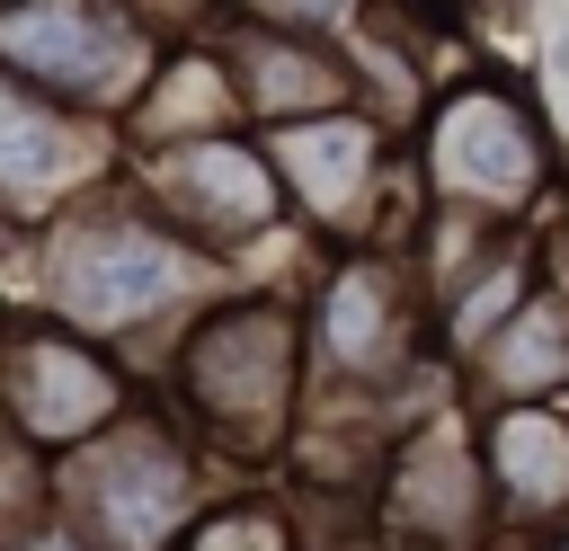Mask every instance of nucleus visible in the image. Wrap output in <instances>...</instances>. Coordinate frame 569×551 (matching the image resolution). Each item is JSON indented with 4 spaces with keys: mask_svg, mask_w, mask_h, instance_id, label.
I'll list each match as a JSON object with an SVG mask.
<instances>
[{
    "mask_svg": "<svg viewBox=\"0 0 569 551\" xmlns=\"http://www.w3.org/2000/svg\"><path fill=\"white\" fill-rule=\"evenodd\" d=\"M311 347L329 373H356V382H382L400 373L409 355V284L391 258H338L329 284H320V311H311Z\"/></svg>",
    "mask_w": 569,
    "mask_h": 551,
    "instance_id": "obj_11",
    "label": "nucleus"
},
{
    "mask_svg": "<svg viewBox=\"0 0 569 551\" xmlns=\"http://www.w3.org/2000/svg\"><path fill=\"white\" fill-rule=\"evenodd\" d=\"M142 204L160 222H178L196 249H249L284 222V178H276V151L240 142V133H196V142H169V151H142L133 169Z\"/></svg>",
    "mask_w": 569,
    "mask_h": 551,
    "instance_id": "obj_4",
    "label": "nucleus"
},
{
    "mask_svg": "<svg viewBox=\"0 0 569 551\" xmlns=\"http://www.w3.org/2000/svg\"><path fill=\"white\" fill-rule=\"evenodd\" d=\"M0 409L62 462L89 435H107L116 418H133V391L98 355V338H80L71 320H53V329H9L0 338Z\"/></svg>",
    "mask_w": 569,
    "mask_h": 551,
    "instance_id": "obj_5",
    "label": "nucleus"
},
{
    "mask_svg": "<svg viewBox=\"0 0 569 551\" xmlns=\"http://www.w3.org/2000/svg\"><path fill=\"white\" fill-rule=\"evenodd\" d=\"M471 364H480V400L489 409H507V400H560L569 391V302L533 293Z\"/></svg>",
    "mask_w": 569,
    "mask_h": 551,
    "instance_id": "obj_14",
    "label": "nucleus"
},
{
    "mask_svg": "<svg viewBox=\"0 0 569 551\" xmlns=\"http://www.w3.org/2000/svg\"><path fill=\"white\" fill-rule=\"evenodd\" d=\"M0 551H98V542H89V533H71L62 515H44V524H27V533H9Z\"/></svg>",
    "mask_w": 569,
    "mask_h": 551,
    "instance_id": "obj_17",
    "label": "nucleus"
},
{
    "mask_svg": "<svg viewBox=\"0 0 569 551\" xmlns=\"http://www.w3.org/2000/svg\"><path fill=\"white\" fill-rule=\"evenodd\" d=\"M267 151H276V178H284L293 213H311L320 231H365V196H373V178H382V133H373V116H356V107L302 116V124H276Z\"/></svg>",
    "mask_w": 569,
    "mask_h": 551,
    "instance_id": "obj_9",
    "label": "nucleus"
},
{
    "mask_svg": "<svg viewBox=\"0 0 569 551\" xmlns=\"http://www.w3.org/2000/svg\"><path fill=\"white\" fill-rule=\"evenodd\" d=\"M142 44L98 0H0V71L62 107H107L133 80Z\"/></svg>",
    "mask_w": 569,
    "mask_h": 551,
    "instance_id": "obj_7",
    "label": "nucleus"
},
{
    "mask_svg": "<svg viewBox=\"0 0 569 551\" xmlns=\"http://www.w3.org/2000/svg\"><path fill=\"white\" fill-rule=\"evenodd\" d=\"M480 462H489L498 524H516V533L569 524V400H507V409H489Z\"/></svg>",
    "mask_w": 569,
    "mask_h": 551,
    "instance_id": "obj_10",
    "label": "nucleus"
},
{
    "mask_svg": "<svg viewBox=\"0 0 569 551\" xmlns=\"http://www.w3.org/2000/svg\"><path fill=\"white\" fill-rule=\"evenodd\" d=\"M53 515L98 551H187L204 524V462L169 418L133 409L53 462Z\"/></svg>",
    "mask_w": 569,
    "mask_h": 551,
    "instance_id": "obj_2",
    "label": "nucleus"
},
{
    "mask_svg": "<svg viewBox=\"0 0 569 551\" xmlns=\"http://www.w3.org/2000/svg\"><path fill=\"white\" fill-rule=\"evenodd\" d=\"M53 515V453L0 409V542Z\"/></svg>",
    "mask_w": 569,
    "mask_h": 551,
    "instance_id": "obj_15",
    "label": "nucleus"
},
{
    "mask_svg": "<svg viewBox=\"0 0 569 551\" xmlns=\"http://www.w3.org/2000/svg\"><path fill=\"white\" fill-rule=\"evenodd\" d=\"M231 80H240V107H249L258 124H302V116H338V107H356L347 62L320 53L311 36H240Z\"/></svg>",
    "mask_w": 569,
    "mask_h": 551,
    "instance_id": "obj_13",
    "label": "nucleus"
},
{
    "mask_svg": "<svg viewBox=\"0 0 569 551\" xmlns=\"http://www.w3.org/2000/svg\"><path fill=\"white\" fill-rule=\"evenodd\" d=\"M204 258L213 249H196L142 196H98L44 231V302L80 338H133V329L187 311V293L204 284Z\"/></svg>",
    "mask_w": 569,
    "mask_h": 551,
    "instance_id": "obj_1",
    "label": "nucleus"
},
{
    "mask_svg": "<svg viewBox=\"0 0 569 551\" xmlns=\"http://www.w3.org/2000/svg\"><path fill=\"white\" fill-rule=\"evenodd\" d=\"M98 160H89V124L62 107V98H36L27 80L0 71V204H36V196H62L80 187Z\"/></svg>",
    "mask_w": 569,
    "mask_h": 551,
    "instance_id": "obj_12",
    "label": "nucleus"
},
{
    "mask_svg": "<svg viewBox=\"0 0 569 551\" xmlns=\"http://www.w3.org/2000/svg\"><path fill=\"white\" fill-rule=\"evenodd\" d=\"M178 400L213 444H276L302 400V320L276 293H231L178 338Z\"/></svg>",
    "mask_w": 569,
    "mask_h": 551,
    "instance_id": "obj_3",
    "label": "nucleus"
},
{
    "mask_svg": "<svg viewBox=\"0 0 569 551\" xmlns=\"http://www.w3.org/2000/svg\"><path fill=\"white\" fill-rule=\"evenodd\" d=\"M382 507H391V533H400V542H418V551H480V542H489V524H498L489 462H480L471 444H453L445 427L400 444Z\"/></svg>",
    "mask_w": 569,
    "mask_h": 551,
    "instance_id": "obj_8",
    "label": "nucleus"
},
{
    "mask_svg": "<svg viewBox=\"0 0 569 551\" xmlns=\"http://www.w3.org/2000/svg\"><path fill=\"white\" fill-rule=\"evenodd\" d=\"M427 187L471 213H516L542 187V133L507 89H453L427 116Z\"/></svg>",
    "mask_w": 569,
    "mask_h": 551,
    "instance_id": "obj_6",
    "label": "nucleus"
},
{
    "mask_svg": "<svg viewBox=\"0 0 569 551\" xmlns=\"http://www.w3.org/2000/svg\"><path fill=\"white\" fill-rule=\"evenodd\" d=\"M187 551H293V524H284L267 498H231V507H213V515L187 533Z\"/></svg>",
    "mask_w": 569,
    "mask_h": 551,
    "instance_id": "obj_16",
    "label": "nucleus"
}]
</instances>
